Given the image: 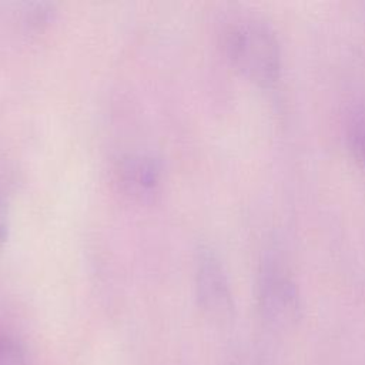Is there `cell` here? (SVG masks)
I'll list each match as a JSON object with an SVG mask.
<instances>
[{
    "mask_svg": "<svg viewBox=\"0 0 365 365\" xmlns=\"http://www.w3.org/2000/svg\"><path fill=\"white\" fill-rule=\"evenodd\" d=\"M224 51L232 67L247 80L267 87L281 74V44L271 26L257 19H242L224 34Z\"/></svg>",
    "mask_w": 365,
    "mask_h": 365,
    "instance_id": "cell-1",
    "label": "cell"
},
{
    "mask_svg": "<svg viewBox=\"0 0 365 365\" xmlns=\"http://www.w3.org/2000/svg\"><path fill=\"white\" fill-rule=\"evenodd\" d=\"M257 304L262 322L272 331L294 328L302 315L299 288L277 255H265L258 272Z\"/></svg>",
    "mask_w": 365,
    "mask_h": 365,
    "instance_id": "cell-2",
    "label": "cell"
},
{
    "mask_svg": "<svg viewBox=\"0 0 365 365\" xmlns=\"http://www.w3.org/2000/svg\"><path fill=\"white\" fill-rule=\"evenodd\" d=\"M195 295L204 315L217 324L234 317V297L227 271L217 252L202 245L195 255Z\"/></svg>",
    "mask_w": 365,
    "mask_h": 365,
    "instance_id": "cell-3",
    "label": "cell"
},
{
    "mask_svg": "<svg viewBox=\"0 0 365 365\" xmlns=\"http://www.w3.org/2000/svg\"><path fill=\"white\" fill-rule=\"evenodd\" d=\"M114 175L121 192L145 202L154 200L160 191L163 165L157 157L150 154H127L118 161Z\"/></svg>",
    "mask_w": 365,
    "mask_h": 365,
    "instance_id": "cell-4",
    "label": "cell"
},
{
    "mask_svg": "<svg viewBox=\"0 0 365 365\" xmlns=\"http://www.w3.org/2000/svg\"><path fill=\"white\" fill-rule=\"evenodd\" d=\"M345 134L354 158L365 168V107H359L349 114Z\"/></svg>",
    "mask_w": 365,
    "mask_h": 365,
    "instance_id": "cell-5",
    "label": "cell"
},
{
    "mask_svg": "<svg viewBox=\"0 0 365 365\" xmlns=\"http://www.w3.org/2000/svg\"><path fill=\"white\" fill-rule=\"evenodd\" d=\"M54 6L48 3H30L23 10V21L30 29H43L54 19Z\"/></svg>",
    "mask_w": 365,
    "mask_h": 365,
    "instance_id": "cell-6",
    "label": "cell"
},
{
    "mask_svg": "<svg viewBox=\"0 0 365 365\" xmlns=\"http://www.w3.org/2000/svg\"><path fill=\"white\" fill-rule=\"evenodd\" d=\"M0 365H27L23 346L6 334H0Z\"/></svg>",
    "mask_w": 365,
    "mask_h": 365,
    "instance_id": "cell-7",
    "label": "cell"
},
{
    "mask_svg": "<svg viewBox=\"0 0 365 365\" xmlns=\"http://www.w3.org/2000/svg\"><path fill=\"white\" fill-rule=\"evenodd\" d=\"M9 237V212L7 202L3 191L0 190V248L4 245Z\"/></svg>",
    "mask_w": 365,
    "mask_h": 365,
    "instance_id": "cell-8",
    "label": "cell"
}]
</instances>
